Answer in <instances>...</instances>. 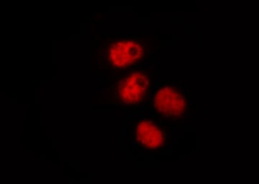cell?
Masks as SVG:
<instances>
[{
  "mask_svg": "<svg viewBox=\"0 0 259 184\" xmlns=\"http://www.w3.org/2000/svg\"><path fill=\"white\" fill-rule=\"evenodd\" d=\"M186 107L185 96L178 86H163L156 92L154 108L161 115L178 117L183 115Z\"/></svg>",
  "mask_w": 259,
  "mask_h": 184,
  "instance_id": "6da1fadb",
  "label": "cell"
},
{
  "mask_svg": "<svg viewBox=\"0 0 259 184\" xmlns=\"http://www.w3.org/2000/svg\"><path fill=\"white\" fill-rule=\"evenodd\" d=\"M144 54V49L141 44L131 40H120L110 47L109 59L115 67H125L137 62Z\"/></svg>",
  "mask_w": 259,
  "mask_h": 184,
  "instance_id": "7a4b0ae2",
  "label": "cell"
},
{
  "mask_svg": "<svg viewBox=\"0 0 259 184\" xmlns=\"http://www.w3.org/2000/svg\"><path fill=\"white\" fill-rule=\"evenodd\" d=\"M149 87V80L141 72L133 73L120 83L118 96L126 104L138 103L143 100Z\"/></svg>",
  "mask_w": 259,
  "mask_h": 184,
  "instance_id": "3957f363",
  "label": "cell"
},
{
  "mask_svg": "<svg viewBox=\"0 0 259 184\" xmlns=\"http://www.w3.org/2000/svg\"><path fill=\"white\" fill-rule=\"evenodd\" d=\"M138 144L144 149L156 150L164 143V134L161 128L152 121L144 120L138 124L136 129Z\"/></svg>",
  "mask_w": 259,
  "mask_h": 184,
  "instance_id": "277c9868",
  "label": "cell"
}]
</instances>
